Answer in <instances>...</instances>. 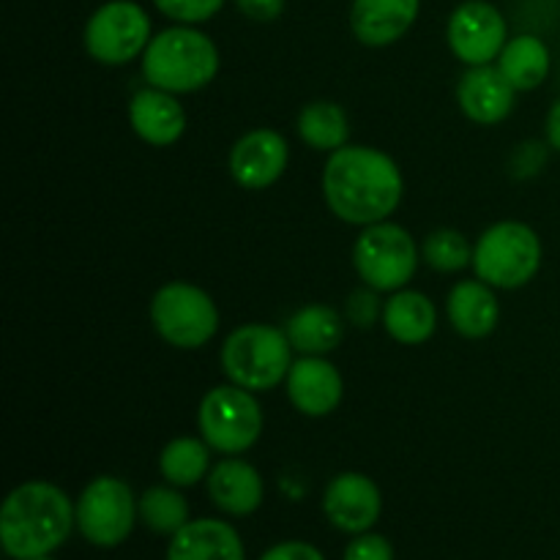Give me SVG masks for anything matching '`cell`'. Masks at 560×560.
Segmentation results:
<instances>
[{
  "label": "cell",
  "mask_w": 560,
  "mask_h": 560,
  "mask_svg": "<svg viewBox=\"0 0 560 560\" xmlns=\"http://www.w3.org/2000/svg\"><path fill=\"white\" fill-rule=\"evenodd\" d=\"M402 170L388 153L370 145H345L328 153L323 197L342 222L355 228L386 222L402 202Z\"/></svg>",
  "instance_id": "cell-1"
},
{
  "label": "cell",
  "mask_w": 560,
  "mask_h": 560,
  "mask_svg": "<svg viewBox=\"0 0 560 560\" xmlns=\"http://www.w3.org/2000/svg\"><path fill=\"white\" fill-rule=\"evenodd\" d=\"M77 506L49 481H25L9 492L0 509V545L14 560L44 558L69 539Z\"/></svg>",
  "instance_id": "cell-2"
},
{
  "label": "cell",
  "mask_w": 560,
  "mask_h": 560,
  "mask_svg": "<svg viewBox=\"0 0 560 560\" xmlns=\"http://www.w3.org/2000/svg\"><path fill=\"white\" fill-rule=\"evenodd\" d=\"M219 49L208 33L195 25H173L159 31L142 52V77L151 88L195 93L211 85L219 74Z\"/></svg>",
  "instance_id": "cell-3"
},
{
  "label": "cell",
  "mask_w": 560,
  "mask_h": 560,
  "mask_svg": "<svg viewBox=\"0 0 560 560\" xmlns=\"http://www.w3.org/2000/svg\"><path fill=\"white\" fill-rule=\"evenodd\" d=\"M293 366V345L288 334L266 323L235 328L222 345V370L230 383L249 392H271L288 381Z\"/></svg>",
  "instance_id": "cell-4"
},
{
  "label": "cell",
  "mask_w": 560,
  "mask_h": 560,
  "mask_svg": "<svg viewBox=\"0 0 560 560\" xmlns=\"http://www.w3.org/2000/svg\"><path fill=\"white\" fill-rule=\"evenodd\" d=\"M541 268V241L525 222H498L474 246V271L498 290L525 288Z\"/></svg>",
  "instance_id": "cell-5"
},
{
  "label": "cell",
  "mask_w": 560,
  "mask_h": 560,
  "mask_svg": "<svg viewBox=\"0 0 560 560\" xmlns=\"http://www.w3.org/2000/svg\"><path fill=\"white\" fill-rule=\"evenodd\" d=\"M421 252L413 235L394 222H377L361 230L353 244V268L366 288L397 293L416 277Z\"/></svg>",
  "instance_id": "cell-6"
},
{
  "label": "cell",
  "mask_w": 560,
  "mask_h": 560,
  "mask_svg": "<svg viewBox=\"0 0 560 560\" xmlns=\"http://www.w3.org/2000/svg\"><path fill=\"white\" fill-rule=\"evenodd\" d=\"M262 424L266 419H262V408L255 392L235 386V383L211 388L197 410V427H200L202 441L213 452L228 454V457L249 452L260 441Z\"/></svg>",
  "instance_id": "cell-7"
},
{
  "label": "cell",
  "mask_w": 560,
  "mask_h": 560,
  "mask_svg": "<svg viewBox=\"0 0 560 560\" xmlns=\"http://www.w3.org/2000/svg\"><path fill=\"white\" fill-rule=\"evenodd\" d=\"M151 323L159 337L178 350H197L219 331V310L211 295L189 282H170L151 301Z\"/></svg>",
  "instance_id": "cell-8"
},
{
  "label": "cell",
  "mask_w": 560,
  "mask_h": 560,
  "mask_svg": "<svg viewBox=\"0 0 560 560\" xmlns=\"http://www.w3.org/2000/svg\"><path fill=\"white\" fill-rule=\"evenodd\" d=\"M153 38L148 11L135 0H107L85 25L88 55L102 66H126L140 58Z\"/></svg>",
  "instance_id": "cell-9"
},
{
  "label": "cell",
  "mask_w": 560,
  "mask_h": 560,
  "mask_svg": "<svg viewBox=\"0 0 560 560\" xmlns=\"http://www.w3.org/2000/svg\"><path fill=\"white\" fill-rule=\"evenodd\" d=\"M137 514L140 509L131 487L115 476H98L80 492L77 528L91 545L118 547L129 539Z\"/></svg>",
  "instance_id": "cell-10"
},
{
  "label": "cell",
  "mask_w": 560,
  "mask_h": 560,
  "mask_svg": "<svg viewBox=\"0 0 560 560\" xmlns=\"http://www.w3.org/2000/svg\"><path fill=\"white\" fill-rule=\"evenodd\" d=\"M446 38L454 58L465 66H487L506 47V16L490 0H465L448 16Z\"/></svg>",
  "instance_id": "cell-11"
},
{
  "label": "cell",
  "mask_w": 560,
  "mask_h": 560,
  "mask_svg": "<svg viewBox=\"0 0 560 560\" xmlns=\"http://www.w3.org/2000/svg\"><path fill=\"white\" fill-rule=\"evenodd\" d=\"M290 162V145L277 129H252L230 151V175L241 189L262 191L277 184Z\"/></svg>",
  "instance_id": "cell-12"
},
{
  "label": "cell",
  "mask_w": 560,
  "mask_h": 560,
  "mask_svg": "<svg viewBox=\"0 0 560 560\" xmlns=\"http://www.w3.org/2000/svg\"><path fill=\"white\" fill-rule=\"evenodd\" d=\"M323 512L334 528L345 534H366L381 520L383 498L375 481L364 474H339L323 492Z\"/></svg>",
  "instance_id": "cell-13"
},
{
  "label": "cell",
  "mask_w": 560,
  "mask_h": 560,
  "mask_svg": "<svg viewBox=\"0 0 560 560\" xmlns=\"http://www.w3.org/2000/svg\"><path fill=\"white\" fill-rule=\"evenodd\" d=\"M288 397L301 416L323 419L342 402L345 383L337 366L326 355H301L288 372Z\"/></svg>",
  "instance_id": "cell-14"
},
{
  "label": "cell",
  "mask_w": 560,
  "mask_h": 560,
  "mask_svg": "<svg viewBox=\"0 0 560 560\" xmlns=\"http://www.w3.org/2000/svg\"><path fill=\"white\" fill-rule=\"evenodd\" d=\"M514 98L517 91L509 85L498 66H468V71L459 77V109L479 126H495L506 120L514 109Z\"/></svg>",
  "instance_id": "cell-15"
},
{
  "label": "cell",
  "mask_w": 560,
  "mask_h": 560,
  "mask_svg": "<svg viewBox=\"0 0 560 560\" xmlns=\"http://www.w3.org/2000/svg\"><path fill=\"white\" fill-rule=\"evenodd\" d=\"M421 0H353L350 31L364 47H392L416 25Z\"/></svg>",
  "instance_id": "cell-16"
},
{
  "label": "cell",
  "mask_w": 560,
  "mask_h": 560,
  "mask_svg": "<svg viewBox=\"0 0 560 560\" xmlns=\"http://www.w3.org/2000/svg\"><path fill=\"white\" fill-rule=\"evenodd\" d=\"M129 124L142 142L153 148H167L184 137L186 109L175 93L162 88H142L129 102Z\"/></svg>",
  "instance_id": "cell-17"
},
{
  "label": "cell",
  "mask_w": 560,
  "mask_h": 560,
  "mask_svg": "<svg viewBox=\"0 0 560 560\" xmlns=\"http://www.w3.org/2000/svg\"><path fill=\"white\" fill-rule=\"evenodd\" d=\"M208 495H211L213 506L222 509L224 514L249 517L260 509L266 487H262V476L257 474L255 465L238 457H228L213 465L208 474Z\"/></svg>",
  "instance_id": "cell-18"
},
{
  "label": "cell",
  "mask_w": 560,
  "mask_h": 560,
  "mask_svg": "<svg viewBox=\"0 0 560 560\" xmlns=\"http://www.w3.org/2000/svg\"><path fill=\"white\" fill-rule=\"evenodd\" d=\"M448 323L465 339H485L495 331L501 320V304H498L495 288L476 279H463L452 288L446 299Z\"/></svg>",
  "instance_id": "cell-19"
},
{
  "label": "cell",
  "mask_w": 560,
  "mask_h": 560,
  "mask_svg": "<svg viewBox=\"0 0 560 560\" xmlns=\"http://www.w3.org/2000/svg\"><path fill=\"white\" fill-rule=\"evenodd\" d=\"M167 560H244V541L222 520H189L170 539Z\"/></svg>",
  "instance_id": "cell-20"
},
{
  "label": "cell",
  "mask_w": 560,
  "mask_h": 560,
  "mask_svg": "<svg viewBox=\"0 0 560 560\" xmlns=\"http://www.w3.org/2000/svg\"><path fill=\"white\" fill-rule=\"evenodd\" d=\"M383 328L399 345L430 342L438 328V310L419 290H397L383 301Z\"/></svg>",
  "instance_id": "cell-21"
},
{
  "label": "cell",
  "mask_w": 560,
  "mask_h": 560,
  "mask_svg": "<svg viewBox=\"0 0 560 560\" xmlns=\"http://www.w3.org/2000/svg\"><path fill=\"white\" fill-rule=\"evenodd\" d=\"M290 345L301 355H328L345 339V317L334 306L310 304L284 323Z\"/></svg>",
  "instance_id": "cell-22"
},
{
  "label": "cell",
  "mask_w": 560,
  "mask_h": 560,
  "mask_svg": "<svg viewBox=\"0 0 560 560\" xmlns=\"http://www.w3.org/2000/svg\"><path fill=\"white\" fill-rule=\"evenodd\" d=\"M550 47L534 33H520L509 38L503 52L498 55V69L517 93L536 91L550 74Z\"/></svg>",
  "instance_id": "cell-23"
},
{
  "label": "cell",
  "mask_w": 560,
  "mask_h": 560,
  "mask_svg": "<svg viewBox=\"0 0 560 560\" xmlns=\"http://www.w3.org/2000/svg\"><path fill=\"white\" fill-rule=\"evenodd\" d=\"M295 129H299V137L312 151L320 153L339 151L350 140L348 113L337 102H326V98H317V102L306 104L299 113Z\"/></svg>",
  "instance_id": "cell-24"
},
{
  "label": "cell",
  "mask_w": 560,
  "mask_h": 560,
  "mask_svg": "<svg viewBox=\"0 0 560 560\" xmlns=\"http://www.w3.org/2000/svg\"><path fill=\"white\" fill-rule=\"evenodd\" d=\"M159 470L173 487H195L211 474V446L197 438H175L159 454Z\"/></svg>",
  "instance_id": "cell-25"
},
{
  "label": "cell",
  "mask_w": 560,
  "mask_h": 560,
  "mask_svg": "<svg viewBox=\"0 0 560 560\" xmlns=\"http://www.w3.org/2000/svg\"><path fill=\"white\" fill-rule=\"evenodd\" d=\"M137 509H140V520L153 534L175 536L189 523V503L175 487H151L142 492Z\"/></svg>",
  "instance_id": "cell-26"
},
{
  "label": "cell",
  "mask_w": 560,
  "mask_h": 560,
  "mask_svg": "<svg viewBox=\"0 0 560 560\" xmlns=\"http://www.w3.org/2000/svg\"><path fill=\"white\" fill-rule=\"evenodd\" d=\"M421 257L430 268L441 273H457L463 268L474 266V246L468 244L459 230L441 228L432 230L421 244Z\"/></svg>",
  "instance_id": "cell-27"
},
{
  "label": "cell",
  "mask_w": 560,
  "mask_h": 560,
  "mask_svg": "<svg viewBox=\"0 0 560 560\" xmlns=\"http://www.w3.org/2000/svg\"><path fill=\"white\" fill-rule=\"evenodd\" d=\"M228 0H153L159 11L175 25H200L217 16Z\"/></svg>",
  "instance_id": "cell-28"
},
{
  "label": "cell",
  "mask_w": 560,
  "mask_h": 560,
  "mask_svg": "<svg viewBox=\"0 0 560 560\" xmlns=\"http://www.w3.org/2000/svg\"><path fill=\"white\" fill-rule=\"evenodd\" d=\"M348 320L353 323L355 328H370L375 323L377 315H383L381 299H377V290L366 288V290H355L353 295L348 299Z\"/></svg>",
  "instance_id": "cell-29"
},
{
  "label": "cell",
  "mask_w": 560,
  "mask_h": 560,
  "mask_svg": "<svg viewBox=\"0 0 560 560\" xmlns=\"http://www.w3.org/2000/svg\"><path fill=\"white\" fill-rule=\"evenodd\" d=\"M345 560H394V547L381 534H359L345 550Z\"/></svg>",
  "instance_id": "cell-30"
},
{
  "label": "cell",
  "mask_w": 560,
  "mask_h": 560,
  "mask_svg": "<svg viewBox=\"0 0 560 560\" xmlns=\"http://www.w3.org/2000/svg\"><path fill=\"white\" fill-rule=\"evenodd\" d=\"M545 159H547V145H541V142H523V145L517 148V153H514V162H512L514 175H520V178H530V175H536L541 167H545Z\"/></svg>",
  "instance_id": "cell-31"
},
{
  "label": "cell",
  "mask_w": 560,
  "mask_h": 560,
  "mask_svg": "<svg viewBox=\"0 0 560 560\" xmlns=\"http://www.w3.org/2000/svg\"><path fill=\"white\" fill-rule=\"evenodd\" d=\"M233 3L238 5V11L246 16V20L273 22L282 16L284 3H288V0H233Z\"/></svg>",
  "instance_id": "cell-32"
},
{
  "label": "cell",
  "mask_w": 560,
  "mask_h": 560,
  "mask_svg": "<svg viewBox=\"0 0 560 560\" xmlns=\"http://www.w3.org/2000/svg\"><path fill=\"white\" fill-rule=\"evenodd\" d=\"M260 560H326L317 547L306 545V541H282V545L271 547Z\"/></svg>",
  "instance_id": "cell-33"
},
{
  "label": "cell",
  "mask_w": 560,
  "mask_h": 560,
  "mask_svg": "<svg viewBox=\"0 0 560 560\" xmlns=\"http://www.w3.org/2000/svg\"><path fill=\"white\" fill-rule=\"evenodd\" d=\"M545 131H547V145H550L552 151L560 153V98L552 104L550 113H547Z\"/></svg>",
  "instance_id": "cell-34"
},
{
  "label": "cell",
  "mask_w": 560,
  "mask_h": 560,
  "mask_svg": "<svg viewBox=\"0 0 560 560\" xmlns=\"http://www.w3.org/2000/svg\"><path fill=\"white\" fill-rule=\"evenodd\" d=\"M33 560H52L49 556H44V558H33Z\"/></svg>",
  "instance_id": "cell-35"
}]
</instances>
